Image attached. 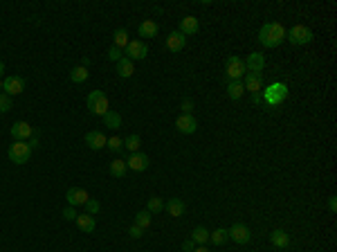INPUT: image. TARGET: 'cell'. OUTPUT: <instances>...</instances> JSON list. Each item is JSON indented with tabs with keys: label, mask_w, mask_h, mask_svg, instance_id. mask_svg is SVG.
Returning <instances> with one entry per match:
<instances>
[{
	"label": "cell",
	"mask_w": 337,
	"mask_h": 252,
	"mask_svg": "<svg viewBox=\"0 0 337 252\" xmlns=\"http://www.w3.org/2000/svg\"><path fill=\"white\" fill-rule=\"evenodd\" d=\"M110 176H115V178H124L126 176V169H128V165H126V160H122V158H117V160H112L110 162Z\"/></svg>",
	"instance_id": "cell-24"
},
{
	"label": "cell",
	"mask_w": 337,
	"mask_h": 252,
	"mask_svg": "<svg viewBox=\"0 0 337 252\" xmlns=\"http://www.w3.org/2000/svg\"><path fill=\"white\" fill-rule=\"evenodd\" d=\"M88 77H90V70L83 68V65H77V68L70 70V81L72 83H83Z\"/></svg>",
	"instance_id": "cell-25"
},
{
	"label": "cell",
	"mask_w": 337,
	"mask_h": 252,
	"mask_svg": "<svg viewBox=\"0 0 337 252\" xmlns=\"http://www.w3.org/2000/svg\"><path fill=\"white\" fill-rule=\"evenodd\" d=\"M23 90H25V81L20 77H7L5 81H2V92H5V95H9V97L20 95Z\"/></svg>",
	"instance_id": "cell-13"
},
{
	"label": "cell",
	"mask_w": 337,
	"mask_h": 252,
	"mask_svg": "<svg viewBox=\"0 0 337 252\" xmlns=\"http://www.w3.org/2000/svg\"><path fill=\"white\" fill-rule=\"evenodd\" d=\"M259 41L263 48H277L286 41V27L281 23H265L259 29Z\"/></svg>",
	"instance_id": "cell-1"
},
{
	"label": "cell",
	"mask_w": 337,
	"mask_h": 252,
	"mask_svg": "<svg viewBox=\"0 0 337 252\" xmlns=\"http://www.w3.org/2000/svg\"><path fill=\"white\" fill-rule=\"evenodd\" d=\"M126 165H128V169H133V171H144L148 167V155L140 153V151H137V153H131Z\"/></svg>",
	"instance_id": "cell-16"
},
{
	"label": "cell",
	"mask_w": 337,
	"mask_h": 252,
	"mask_svg": "<svg viewBox=\"0 0 337 252\" xmlns=\"http://www.w3.org/2000/svg\"><path fill=\"white\" fill-rule=\"evenodd\" d=\"M164 209L171 214L173 218H180L182 214H185V203H182L180 198H171L169 203H164Z\"/></svg>",
	"instance_id": "cell-23"
},
{
	"label": "cell",
	"mask_w": 337,
	"mask_h": 252,
	"mask_svg": "<svg viewBox=\"0 0 337 252\" xmlns=\"http://www.w3.org/2000/svg\"><path fill=\"white\" fill-rule=\"evenodd\" d=\"M286 97H288V88H286L284 83H272L268 90H263V99L270 104V106H277V104H281Z\"/></svg>",
	"instance_id": "cell-6"
},
{
	"label": "cell",
	"mask_w": 337,
	"mask_h": 252,
	"mask_svg": "<svg viewBox=\"0 0 337 252\" xmlns=\"http://www.w3.org/2000/svg\"><path fill=\"white\" fill-rule=\"evenodd\" d=\"M126 59H131V61H135V59H144L148 54V48H146V43H144L142 39H133L131 43L126 45Z\"/></svg>",
	"instance_id": "cell-8"
},
{
	"label": "cell",
	"mask_w": 337,
	"mask_h": 252,
	"mask_svg": "<svg viewBox=\"0 0 337 252\" xmlns=\"http://www.w3.org/2000/svg\"><path fill=\"white\" fill-rule=\"evenodd\" d=\"M191 241L198 243V246H202V243L209 241V232H207V230L202 228V225H198V228H195L193 232H191Z\"/></svg>",
	"instance_id": "cell-29"
},
{
	"label": "cell",
	"mask_w": 337,
	"mask_h": 252,
	"mask_svg": "<svg viewBox=\"0 0 337 252\" xmlns=\"http://www.w3.org/2000/svg\"><path fill=\"white\" fill-rule=\"evenodd\" d=\"M140 144H142L140 135H128L126 140H124V146H126V151H131V153H137V151H140Z\"/></svg>",
	"instance_id": "cell-31"
},
{
	"label": "cell",
	"mask_w": 337,
	"mask_h": 252,
	"mask_svg": "<svg viewBox=\"0 0 337 252\" xmlns=\"http://www.w3.org/2000/svg\"><path fill=\"white\" fill-rule=\"evenodd\" d=\"M182 36H191V34H198V18L195 16H185L180 20V29H178Z\"/></svg>",
	"instance_id": "cell-17"
},
{
	"label": "cell",
	"mask_w": 337,
	"mask_h": 252,
	"mask_svg": "<svg viewBox=\"0 0 337 252\" xmlns=\"http://www.w3.org/2000/svg\"><path fill=\"white\" fill-rule=\"evenodd\" d=\"M117 74L122 79H128V77H133V74H135V65H133L131 59H126V57L119 59V61H117Z\"/></svg>",
	"instance_id": "cell-22"
},
{
	"label": "cell",
	"mask_w": 337,
	"mask_h": 252,
	"mask_svg": "<svg viewBox=\"0 0 337 252\" xmlns=\"http://www.w3.org/2000/svg\"><path fill=\"white\" fill-rule=\"evenodd\" d=\"M11 111V97L5 95V92H0V113H9Z\"/></svg>",
	"instance_id": "cell-35"
},
{
	"label": "cell",
	"mask_w": 337,
	"mask_h": 252,
	"mask_svg": "<svg viewBox=\"0 0 337 252\" xmlns=\"http://www.w3.org/2000/svg\"><path fill=\"white\" fill-rule=\"evenodd\" d=\"M227 239H230V237H227V230H216V232L209 234V241L216 243V246H223Z\"/></svg>",
	"instance_id": "cell-33"
},
{
	"label": "cell",
	"mask_w": 337,
	"mask_h": 252,
	"mask_svg": "<svg viewBox=\"0 0 337 252\" xmlns=\"http://www.w3.org/2000/svg\"><path fill=\"white\" fill-rule=\"evenodd\" d=\"M0 92H2V81H0Z\"/></svg>",
	"instance_id": "cell-45"
},
{
	"label": "cell",
	"mask_w": 337,
	"mask_h": 252,
	"mask_svg": "<svg viewBox=\"0 0 337 252\" xmlns=\"http://www.w3.org/2000/svg\"><path fill=\"white\" fill-rule=\"evenodd\" d=\"M245 70L247 72H259L261 74V70L265 68V57L261 52H252V54H247V59H245Z\"/></svg>",
	"instance_id": "cell-12"
},
{
	"label": "cell",
	"mask_w": 337,
	"mask_h": 252,
	"mask_svg": "<svg viewBox=\"0 0 337 252\" xmlns=\"http://www.w3.org/2000/svg\"><path fill=\"white\" fill-rule=\"evenodd\" d=\"M124 50H119V48H115V45H112V48L110 50H108V59H110V61H115V63H117L119 61V59H122L124 57Z\"/></svg>",
	"instance_id": "cell-36"
},
{
	"label": "cell",
	"mask_w": 337,
	"mask_h": 252,
	"mask_svg": "<svg viewBox=\"0 0 337 252\" xmlns=\"http://www.w3.org/2000/svg\"><path fill=\"white\" fill-rule=\"evenodd\" d=\"M270 243H272L274 248H288L290 246V237L286 230H272L270 232Z\"/></svg>",
	"instance_id": "cell-20"
},
{
	"label": "cell",
	"mask_w": 337,
	"mask_h": 252,
	"mask_svg": "<svg viewBox=\"0 0 337 252\" xmlns=\"http://www.w3.org/2000/svg\"><path fill=\"white\" fill-rule=\"evenodd\" d=\"M153 214L151 212H146V209H142V212H137L135 214V225H140L142 230H146L148 225H151V221H153Z\"/></svg>",
	"instance_id": "cell-30"
},
{
	"label": "cell",
	"mask_w": 337,
	"mask_h": 252,
	"mask_svg": "<svg viewBox=\"0 0 337 252\" xmlns=\"http://www.w3.org/2000/svg\"><path fill=\"white\" fill-rule=\"evenodd\" d=\"M227 237H230L234 243L245 246V243H249V239H252V232H249V228L245 223H234L230 230H227Z\"/></svg>",
	"instance_id": "cell-7"
},
{
	"label": "cell",
	"mask_w": 337,
	"mask_h": 252,
	"mask_svg": "<svg viewBox=\"0 0 337 252\" xmlns=\"http://www.w3.org/2000/svg\"><path fill=\"white\" fill-rule=\"evenodd\" d=\"M103 124H106L108 128H115V131H117L119 126H122V115L115 111H108L106 115H103Z\"/></svg>",
	"instance_id": "cell-28"
},
{
	"label": "cell",
	"mask_w": 337,
	"mask_h": 252,
	"mask_svg": "<svg viewBox=\"0 0 337 252\" xmlns=\"http://www.w3.org/2000/svg\"><path fill=\"white\" fill-rule=\"evenodd\" d=\"M193 252H209V250H207L205 246H195V248H193Z\"/></svg>",
	"instance_id": "cell-43"
},
{
	"label": "cell",
	"mask_w": 337,
	"mask_h": 252,
	"mask_svg": "<svg viewBox=\"0 0 337 252\" xmlns=\"http://www.w3.org/2000/svg\"><path fill=\"white\" fill-rule=\"evenodd\" d=\"M77 228L81 230V232H86V234H90V232H95V216H90V214H77Z\"/></svg>",
	"instance_id": "cell-21"
},
{
	"label": "cell",
	"mask_w": 337,
	"mask_h": 252,
	"mask_svg": "<svg viewBox=\"0 0 337 252\" xmlns=\"http://www.w3.org/2000/svg\"><path fill=\"white\" fill-rule=\"evenodd\" d=\"M63 218H65V221H74V218H77V212H74V207H65V209H63Z\"/></svg>",
	"instance_id": "cell-40"
},
{
	"label": "cell",
	"mask_w": 337,
	"mask_h": 252,
	"mask_svg": "<svg viewBox=\"0 0 337 252\" xmlns=\"http://www.w3.org/2000/svg\"><path fill=\"white\" fill-rule=\"evenodd\" d=\"M65 198H68L70 207H77V205H86V203H88L90 194L86 191V189H81V187H70L68 194H65Z\"/></svg>",
	"instance_id": "cell-9"
},
{
	"label": "cell",
	"mask_w": 337,
	"mask_h": 252,
	"mask_svg": "<svg viewBox=\"0 0 337 252\" xmlns=\"http://www.w3.org/2000/svg\"><path fill=\"white\" fill-rule=\"evenodd\" d=\"M86 104H88V111L93 113V115H99L103 117L108 111H110V106H108V97L103 90H93L88 95V99H86Z\"/></svg>",
	"instance_id": "cell-2"
},
{
	"label": "cell",
	"mask_w": 337,
	"mask_h": 252,
	"mask_svg": "<svg viewBox=\"0 0 337 252\" xmlns=\"http://www.w3.org/2000/svg\"><path fill=\"white\" fill-rule=\"evenodd\" d=\"M7 155H9V160H11V162H16V165H25V162L30 160V155H32V146L27 144V142L16 140L14 144L9 146Z\"/></svg>",
	"instance_id": "cell-3"
},
{
	"label": "cell",
	"mask_w": 337,
	"mask_h": 252,
	"mask_svg": "<svg viewBox=\"0 0 337 252\" xmlns=\"http://www.w3.org/2000/svg\"><path fill=\"white\" fill-rule=\"evenodd\" d=\"M243 88H245V90H249L252 95H256V92H263V77H261L259 72H245Z\"/></svg>",
	"instance_id": "cell-11"
},
{
	"label": "cell",
	"mask_w": 337,
	"mask_h": 252,
	"mask_svg": "<svg viewBox=\"0 0 337 252\" xmlns=\"http://www.w3.org/2000/svg\"><path fill=\"white\" fill-rule=\"evenodd\" d=\"M137 32H140V36H144V39H155V36L160 34V27H157L155 20H144V23L137 27Z\"/></svg>",
	"instance_id": "cell-19"
},
{
	"label": "cell",
	"mask_w": 337,
	"mask_h": 252,
	"mask_svg": "<svg viewBox=\"0 0 337 252\" xmlns=\"http://www.w3.org/2000/svg\"><path fill=\"white\" fill-rule=\"evenodd\" d=\"M2 72H5V63L0 61V74H2Z\"/></svg>",
	"instance_id": "cell-44"
},
{
	"label": "cell",
	"mask_w": 337,
	"mask_h": 252,
	"mask_svg": "<svg viewBox=\"0 0 337 252\" xmlns=\"http://www.w3.org/2000/svg\"><path fill=\"white\" fill-rule=\"evenodd\" d=\"M245 63L243 59L239 57H230L227 59V63H225V74H227V79L230 81H241V77H245Z\"/></svg>",
	"instance_id": "cell-5"
},
{
	"label": "cell",
	"mask_w": 337,
	"mask_h": 252,
	"mask_svg": "<svg viewBox=\"0 0 337 252\" xmlns=\"http://www.w3.org/2000/svg\"><path fill=\"white\" fill-rule=\"evenodd\" d=\"M193 248H195V243L191 241V239H189V241L182 243V250H185V252H193Z\"/></svg>",
	"instance_id": "cell-41"
},
{
	"label": "cell",
	"mask_w": 337,
	"mask_h": 252,
	"mask_svg": "<svg viewBox=\"0 0 337 252\" xmlns=\"http://www.w3.org/2000/svg\"><path fill=\"white\" fill-rule=\"evenodd\" d=\"M162 209H164V200H162V198H157V196H153V198H148L146 212H151V214H160Z\"/></svg>",
	"instance_id": "cell-32"
},
{
	"label": "cell",
	"mask_w": 337,
	"mask_h": 252,
	"mask_svg": "<svg viewBox=\"0 0 337 252\" xmlns=\"http://www.w3.org/2000/svg\"><path fill=\"white\" fill-rule=\"evenodd\" d=\"M128 234H131L133 239H142V237H144V230L140 228V225H135V223H133L131 228H128Z\"/></svg>",
	"instance_id": "cell-37"
},
{
	"label": "cell",
	"mask_w": 337,
	"mask_h": 252,
	"mask_svg": "<svg viewBox=\"0 0 337 252\" xmlns=\"http://www.w3.org/2000/svg\"><path fill=\"white\" fill-rule=\"evenodd\" d=\"M243 95H245V88H243V83L241 81H230L227 83V97L230 99H234L236 102V99H241Z\"/></svg>",
	"instance_id": "cell-26"
},
{
	"label": "cell",
	"mask_w": 337,
	"mask_h": 252,
	"mask_svg": "<svg viewBox=\"0 0 337 252\" xmlns=\"http://www.w3.org/2000/svg\"><path fill=\"white\" fill-rule=\"evenodd\" d=\"M86 209H88V214H90V216H95V214L99 212V203H97V200H95V198H90L88 203H86Z\"/></svg>",
	"instance_id": "cell-38"
},
{
	"label": "cell",
	"mask_w": 337,
	"mask_h": 252,
	"mask_svg": "<svg viewBox=\"0 0 337 252\" xmlns=\"http://www.w3.org/2000/svg\"><path fill=\"white\" fill-rule=\"evenodd\" d=\"M286 39L292 45H306L313 41V32L306 25H294V27H290V32H286Z\"/></svg>",
	"instance_id": "cell-4"
},
{
	"label": "cell",
	"mask_w": 337,
	"mask_h": 252,
	"mask_svg": "<svg viewBox=\"0 0 337 252\" xmlns=\"http://www.w3.org/2000/svg\"><path fill=\"white\" fill-rule=\"evenodd\" d=\"M185 45H187V36H182L180 32H178V29L166 36V48L171 50V52H180V50L185 48Z\"/></svg>",
	"instance_id": "cell-18"
},
{
	"label": "cell",
	"mask_w": 337,
	"mask_h": 252,
	"mask_svg": "<svg viewBox=\"0 0 337 252\" xmlns=\"http://www.w3.org/2000/svg\"><path fill=\"white\" fill-rule=\"evenodd\" d=\"M180 108H182V115H191V111H193V102H191V99H185Z\"/></svg>",
	"instance_id": "cell-39"
},
{
	"label": "cell",
	"mask_w": 337,
	"mask_h": 252,
	"mask_svg": "<svg viewBox=\"0 0 337 252\" xmlns=\"http://www.w3.org/2000/svg\"><path fill=\"white\" fill-rule=\"evenodd\" d=\"M176 128L180 133H185V135H191V133L198 131V120L193 115H180L176 120Z\"/></svg>",
	"instance_id": "cell-10"
},
{
	"label": "cell",
	"mask_w": 337,
	"mask_h": 252,
	"mask_svg": "<svg viewBox=\"0 0 337 252\" xmlns=\"http://www.w3.org/2000/svg\"><path fill=\"white\" fill-rule=\"evenodd\" d=\"M328 209H331L333 214L337 212V200H335V196H331V200H328Z\"/></svg>",
	"instance_id": "cell-42"
},
{
	"label": "cell",
	"mask_w": 337,
	"mask_h": 252,
	"mask_svg": "<svg viewBox=\"0 0 337 252\" xmlns=\"http://www.w3.org/2000/svg\"><path fill=\"white\" fill-rule=\"evenodd\" d=\"M86 144H88L90 149L99 151V149H103V146L108 144V137L103 135L101 131H90V133H86Z\"/></svg>",
	"instance_id": "cell-14"
},
{
	"label": "cell",
	"mask_w": 337,
	"mask_h": 252,
	"mask_svg": "<svg viewBox=\"0 0 337 252\" xmlns=\"http://www.w3.org/2000/svg\"><path fill=\"white\" fill-rule=\"evenodd\" d=\"M32 126L27 124V122H16L14 126H11V137L14 140H20V142H25L27 137H32Z\"/></svg>",
	"instance_id": "cell-15"
},
{
	"label": "cell",
	"mask_w": 337,
	"mask_h": 252,
	"mask_svg": "<svg viewBox=\"0 0 337 252\" xmlns=\"http://www.w3.org/2000/svg\"><path fill=\"white\" fill-rule=\"evenodd\" d=\"M108 149L110 151H122L124 149V140L122 137H117V135H112V137H108Z\"/></svg>",
	"instance_id": "cell-34"
},
{
	"label": "cell",
	"mask_w": 337,
	"mask_h": 252,
	"mask_svg": "<svg viewBox=\"0 0 337 252\" xmlns=\"http://www.w3.org/2000/svg\"><path fill=\"white\" fill-rule=\"evenodd\" d=\"M131 43V39H128V32L126 29H117L115 34H112V45L119 50H126V45Z\"/></svg>",
	"instance_id": "cell-27"
}]
</instances>
